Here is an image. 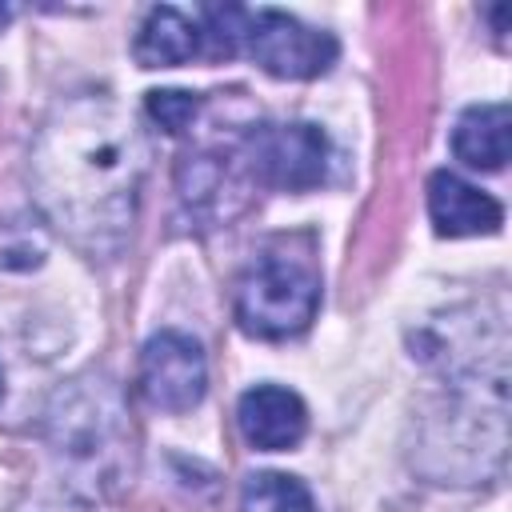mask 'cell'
Wrapping results in <instances>:
<instances>
[{"label": "cell", "mask_w": 512, "mask_h": 512, "mask_svg": "<svg viewBox=\"0 0 512 512\" xmlns=\"http://www.w3.org/2000/svg\"><path fill=\"white\" fill-rule=\"evenodd\" d=\"M148 144L108 96H68L32 144L44 216L88 256H116L136 224Z\"/></svg>", "instance_id": "1"}, {"label": "cell", "mask_w": 512, "mask_h": 512, "mask_svg": "<svg viewBox=\"0 0 512 512\" xmlns=\"http://www.w3.org/2000/svg\"><path fill=\"white\" fill-rule=\"evenodd\" d=\"M320 308V276L308 260L288 252H260L244 264L232 312L236 324L256 340H288L300 336Z\"/></svg>", "instance_id": "2"}, {"label": "cell", "mask_w": 512, "mask_h": 512, "mask_svg": "<svg viewBox=\"0 0 512 512\" xmlns=\"http://www.w3.org/2000/svg\"><path fill=\"white\" fill-rule=\"evenodd\" d=\"M244 164L256 184L308 192L328 176V136L316 124H252L244 136Z\"/></svg>", "instance_id": "3"}, {"label": "cell", "mask_w": 512, "mask_h": 512, "mask_svg": "<svg viewBox=\"0 0 512 512\" xmlns=\"http://www.w3.org/2000/svg\"><path fill=\"white\" fill-rule=\"evenodd\" d=\"M248 164H244V140H232L228 148L204 144L188 148L176 164V196L188 208V216L204 224H224L248 204Z\"/></svg>", "instance_id": "4"}, {"label": "cell", "mask_w": 512, "mask_h": 512, "mask_svg": "<svg viewBox=\"0 0 512 512\" xmlns=\"http://www.w3.org/2000/svg\"><path fill=\"white\" fill-rule=\"evenodd\" d=\"M244 52L276 80H312L332 68L336 40L320 28H308L304 20H296L288 12L256 8V12H248Z\"/></svg>", "instance_id": "5"}, {"label": "cell", "mask_w": 512, "mask_h": 512, "mask_svg": "<svg viewBox=\"0 0 512 512\" xmlns=\"http://www.w3.org/2000/svg\"><path fill=\"white\" fill-rule=\"evenodd\" d=\"M140 396L156 412H192L208 392V360L200 340L164 328L140 352Z\"/></svg>", "instance_id": "6"}, {"label": "cell", "mask_w": 512, "mask_h": 512, "mask_svg": "<svg viewBox=\"0 0 512 512\" xmlns=\"http://www.w3.org/2000/svg\"><path fill=\"white\" fill-rule=\"evenodd\" d=\"M240 436L260 452H284L296 448L308 432V408L292 388L280 384H256L236 404Z\"/></svg>", "instance_id": "7"}, {"label": "cell", "mask_w": 512, "mask_h": 512, "mask_svg": "<svg viewBox=\"0 0 512 512\" xmlns=\"http://www.w3.org/2000/svg\"><path fill=\"white\" fill-rule=\"evenodd\" d=\"M428 216L440 236H492L504 224V208L456 172L428 176Z\"/></svg>", "instance_id": "8"}, {"label": "cell", "mask_w": 512, "mask_h": 512, "mask_svg": "<svg viewBox=\"0 0 512 512\" xmlns=\"http://www.w3.org/2000/svg\"><path fill=\"white\" fill-rule=\"evenodd\" d=\"M508 104L492 100V104H472L460 112L456 128H452V152L456 160H464L468 168L480 172H500L508 160Z\"/></svg>", "instance_id": "9"}, {"label": "cell", "mask_w": 512, "mask_h": 512, "mask_svg": "<svg viewBox=\"0 0 512 512\" xmlns=\"http://www.w3.org/2000/svg\"><path fill=\"white\" fill-rule=\"evenodd\" d=\"M200 52V28L180 8H152L132 40V56L140 68H176Z\"/></svg>", "instance_id": "10"}, {"label": "cell", "mask_w": 512, "mask_h": 512, "mask_svg": "<svg viewBox=\"0 0 512 512\" xmlns=\"http://www.w3.org/2000/svg\"><path fill=\"white\" fill-rule=\"evenodd\" d=\"M240 512H316L312 492L284 472H256L240 488Z\"/></svg>", "instance_id": "11"}, {"label": "cell", "mask_w": 512, "mask_h": 512, "mask_svg": "<svg viewBox=\"0 0 512 512\" xmlns=\"http://www.w3.org/2000/svg\"><path fill=\"white\" fill-rule=\"evenodd\" d=\"M144 108H148V116H152L168 136H180V132L192 128V120H196V112H200V96H196V92H184V88H156V92H148Z\"/></svg>", "instance_id": "12"}, {"label": "cell", "mask_w": 512, "mask_h": 512, "mask_svg": "<svg viewBox=\"0 0 512 512\" xmlns=\"http://www.w3.org/2000/svg\"><path fill=\"white\" fill-rule=\"evenodd\" d=\"M244 28H248V8H204V32L212 56H236L244 48Z\"/></svg>", "instance_id": "13"}, {"label": "cell", "mask_w": 512, "mask_h": 512, "mask_svg": "<svg viewBox=\"0 0 512 512\" xmlns=\"http://www.w3.org/2000/svg\"><path fill=\"white\" fill-rule=\"evenodd\" d=\"M0 396H4V368H0Z\"/></svg>", "instance_id": "14"}]
</instances>
